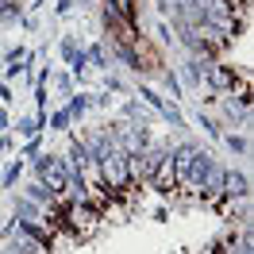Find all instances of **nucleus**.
Instances as JSON below:
<instances>
[{
  "label": "nucleus",
  "mask_w": 254,
  "mask_h": 254,
  "mask_svg": "<svg viewBox=\"0 0 254 254\" xmlns=\"http://www.w3.org/2000/svg\"><path fill=\"white\" fill-rule=\"evenodd\" d=\"M31 177H35V181H43L54 196H65V185H69V166H65L62 154L47 150V154L31 158Z\"/></svg>",
  "instance_id": "nucleus-1"
},
{
  "label": "nucleus",
  "mask_w": 254,
  "mask_h": 254,
  "mask_svg": "<svg viewBox=\"0 0 254 254\" xmlns=\"http://www.w3.org/2000/svg\"><path fill=\"white\" fill-rule=\"evenodd\" d=\"M100 227H104V208L96 204L93 196H89V200H73L65 231H69V235H77V243H85V239H93Z\"/></svg>",
  "instance_id": "nucleus-2"
},
{
  "label": "nucleus",
  "mask_w": 254,
  "mask_h": 254,
  "mask_svg": "<svg viewBox=\"0 0 254 254\" xmlns=\"http://www.w3.org/2000/svg\"><path fill=\"white\" fill-rule=\"evenodd\" d=\"M216 120L223 131H247L251 135V96H216Z\"/></svg>",
  "instance_id": "nucleus-3"
},
{
  "label": "nucleus",
  "mask_w": 254,
  "mask_h": 254,
  "mask_svg": "<svg viewBox=\"0 0 254 254\" xmlns=\"http://www.w3.org/2000/svg\"><path fill=\"white\" fill-rule=\"evenodd\" d=\"M235 200H251V174H247V166H239V170L227 166V170H223V189H220V200H216V204H235Z\"/></svg>",
  "instance_id": "nucleus-4"
},
{
  "label": "nucleus",
  "mask_w": 254,
  "mask_h": 254,
  "mask_svg": "<svg viewBox=\"0 0 254 254\" xmlns=\"http://www.w3.org/2000/svg\"><path fill=\"white\" fill-rule=\"evenodd\" d=\"M120 120H127V124H135V127H154L158 124V112L150 108V104H143L139 96H124L120 100Z\"/></svg>",
  "instance_id": "nucleus-5"
},
{
  "label": "nucleus",
  "mask_w": 254,
  "mask_h": 254,
  "mask_svg": "<svg viewBox=\"0 0 254 254\" xmlns=\"http://www.w3.org/2000/svg\"><path fill=\"white\" fill-rule=\"evenodd\" d=\"M204 65L208 62H200V58H189V54H185V58H181V62H177V81H181V89H192V93H200V81H204Z\"/></svg>",
  "instance_id": "nucleus-6"
},
{
  "label": "nucleus",
  "mask_w": 254,
  "mask_h": 254,
  "mask_svg": "<svg viewBox=\"0 0 254 254\" xmlns=\"http://www.w3.org/2000/svg\"><path fill=\"white\" fill-rule=\"evenodd\" d=\"M8 212H12V220H16V223H31V220H43V204H35V200H27L23 192H12V196H8Z\"/></svg>",
  "instance_id": "nucleus-7"
},
{
  "label": "nucleus",
  "mask_w": 254,
  "mask_h": 254,
  "mask_svg": "<svg viewBox=\"0 0 254 254\" xmlns=\"http://www.w3.org/2000/svg\"><path fill=\"white\" fill-rule=\"evenodd\" d=\"M65 166H69V170H81V174H89V170H96L93 166V154H89V150H85V143H81L77 135H69V143H65Z\"/></svg>",
  "instance_id": "nucleus-8"
},
{
  "label": "nucleus",
  "mask_w": 254,
  "mask_h": 254,
  "mask_svg": "<svg viewBox=\"0 0 254 254\" xmlns=\"http://www.w3.org/2000/svg\"><path fill=\"white\" fill-rule=\"evenodd\" d=\"M12 131H16L19 139H39V135L47 131V112H31V116L12 120Z\"/></svg>",
  "instance_id": "nucleus-9"
},
{
  "label": "nucleus",
  "mask_w": 254,
  "mask_h": 254,
  "mask_svg": "<svg viewBox=\"0 0 254 254\" xmlns=\"http://www.w3.org/2000/svg\"><path fill=\"white\" fill-rule=\"evenodd\" d=\"M85 58H89V69H96V73H108V69H116V62H112V54L104 50V43H100V39L85 47Z\"/></svg>",
  "instance_id": "nucleus-10"
},
{
  "label": "nucleus",
  "mask_w": 254,
  "mask_h": 254,
  "mask_svg": "<svg viewBox=\"0 0 254 254\" xmlns=\"http://www.w3.org/2000/svg\"><path fill=\"white\" fill-rule=\"evenodd\" d=\"M223 146H227V154H235V158H251V135L247 131H223V139H220Z\"/></svg>",
  "instance_id": "nucleus-11"
},
{
  "label": "nucleus",
  "mask_w": 254,
  "mask_h": 254,
  "mask_svg": "<svg viewBox=\"0 0 254 254\" xmlns=\"http://www.w3.org/2000/svg\"><path fill=\"white\" fill-rule=\"evenodd\" d=\"M4 247H8V251H12V254H50L47 247H43V243H39V239H31V235H23V231H16V235L8 239V243H4Z\"/></svg>",
  "instance_id": "nucleus-12"
},
{
  "label": "nucleus",
  "mask_w": 254,
  "mask_h": 254,
  "mask_svg": "<svg viewBox=\"0 0 254 254\" xmlns=\"http://www.w3.org/2000/svg\"><path fill=\"white\" fill-rule=\"evenodd\" d=\"M47 85L58 93V100H69V96L77 93V81H73V73H62V69H50Z\"/></svg>",
  "instance_id": "nucleus-13"
},
{
  "label": "nucleus",
  "mask_w": 254,
  "mask_h": 254,
  "mask_svg": "<svg viewBox=\"0 0 254 254\" xmlns=\"http://www.w3.org/2000/svg\"><path fill=\"white\" fill-rule=\"evenodd\" d=\"M192 120H196V127L204 131V135L212 139V143H220V139H223V124H220V120H216V116H212L208 108H200L196 116H192Z\"/></svg>",
  "instance_id": "nucleus-14"
},
{
  "label": "nucleus",
  "mask_w": 254,
  "mask_h": 254,
  "mask_svg": "<svg viewBox=\"0 0 254 254\" xmlns=\"http://www.w3.org/2000/svg\"><path fill=\"white\" fill-rule=\"evenodd\" d=\"M23 16V0H0V27H19Z\"/></svg>",
  "instance_id": "nucleus-15"
},
{
  "label": "nucleus",
  "mask_w": 254,
  "mask_h": 254,
  "mask_svg": "<svg viewBox=\"0 0 254 254\" xmlns=\"http://www.w3.org/2000/svg\"><path fill=\"white\" fill-rule=\"evenodd\" d=\"M27 174V162L23 158H12L8 166H4V174H0V189H12V185H19V177Z\"/></svg>",
  "instance_id": "nucleus-16"
},
{
  "label": "nucleus",
  "mask_w": 254,
  "mask_h": 254,
  "mask_svg": "<svg viewBox=\"0 0 254 254\" xmlns=\"http://www.w3.org/2000/svg\"><path fill=\"white\" fill-rule=\"evenodd\" d=\"M154 81H158L162 89H166V93L174 96V104H177V100H185V89H181V81H177V73L170 69V65H166V69H162V73H158Z\"/></svg>",
  "instance_id": "nucleus-17"
},
{
  "label": "nucleus",
  "mask_w": 254,
  "mask_h": 254,
  "mask_svg": "<svg viewBox=\"0 0 254 254\" xmlns=\"http://www.w3.org/2000/svg\"><path fill=\"white\" fill-rule=\"evenodd\" d=\"M100 85H104V93L108 96H131V85H127L124 77H120V73H100Z\"/></svg>",
  "instance_id": "nucleus-18"
},
{
  "label": "nucleus",
  "mask_w": 254,
  "mask_h": 254,
  "mask_svg": "<svg viewBox=\"0 0 254 254\" xmlns=\"http://www.w3.org/2000/svg\"><path fill=\"white\" fill-rule=\"evenodd\" d=\"M23 196H27V200H35V204H43V208H47L50 200H54V192H50L47 185H43V181H35V177L27 181V185H23Z\"/></svg>",
  "instance_id": "nucleus-19"
},
{
  "label": "nucleus",
  "mask_w": 254,
  "mask_h": 254,
  "mask_svg": "<svg viewBox=\"0 0 254 254\" xmlns=\"http://www.w3.org/2000/svg\"><path fill=\"white\" fill-rule=\"evenodd\" d=\"M89 108H93V100H89V93H73L69 100H65V112L73 116V124H77V120H85V112H89Z\"/></svg>",
  "instance_id": "nucleus-20"
},
{
  "label": "nucleus",
  "mask_w": 254,
  "mask_h": 254,
  "mask_svg": "<svg viewBox=\"0 0 254 254\" xmlns=\"http://www.w3.org/2000/svg\"><path fill=\"white\" fill-rule=\"evenodd\" d=\"M81 47H85V43H81L77 35H62V43H58V54H62V62L69 65V62H73V54H77Z\"/></svg>",
  "instance_id": "nucleus-21"
},
{
  "label": "nucleus",
  "mask_w": 254,
  "mask_h": 254,
  "mask_svg": "<svg viewBox=\"0 0 254 254\" xmlns=\"http://www.w3.org/2000/svg\"><path fill=\"white\" fill-rule=\"evenodd\" d=\"M47 127H50V131H69V127H73V116H69L65 108H58V112H50V116H47Z\"/></svg>",
  "instance_id": "nucleus-22"
},
{
  "label": "nucleus",
  "mask_w": 254,
  "mask_h": 254,
  "mask_svg": "<svg viewBox=\"0 0 254 254\" xmlns=\"http://www.w3.org/2000/svg\"><path fill=\"white\" fill-rule=\"evenodd\" d=\"M39 154H43V135H39V139H23V146H19V154L16 158H39Z\"/></svg>",
  "instance_id": "nucleus-23"
},
{
  "label": "nucleus",
  "mask_w": 254,
  "mask_h": 254,
  "mask_svg": "<svg viewBox=\"0 0 254 254\" xmlns=\"http://www.w3.org/2000/svg\"><path fill=\"white\" fill-rule=\"evenodd\" d=\"M154 35H158V47H174V31H170V23H166V19L154 23Z\"/></svg>",
  "instance_id": "nucleus-24"
},
{
  "label": "nucleus",
  "mask_w": 254,
  "mask_h": 254,
  "mask_svg": "<svg viewBox=\"0 0 254 254\" xmlns=\"http://www.w3.org/2000/svg\"><path fill=\"white\" fill-rule=\"evenodd\" d=\"M12 235H16V220H12V212H0V239L8 243Z\"/></svg>",
  "instance_id": "nucleus-25"
},
{
  "label": "nucleus",
  "mask_w": 254,
  "mask_h": 254,
  "mask_svg": "<svg viewBox=\"0 0 254 254\" xmlns=\"http://www.w3.org/2000/svg\"><path fill=\"white\" fill-rule=\"evenodd\" d=\"M47 100H50L47 96V81H35V108L47 112Z\"/></svg>",
  "instance_id": "nucleus-26"
},
{
  "label": "nucleus",
  "mask_w": 254,
  "mask_h": 254,
  "mask_svg": "<svg viewBox=\"0 0 254 254\" xmlns=\"http://www.w3.org/2000/svg\"><path fill=\"white\" fill-rule=\"evenodd\" d=\"M73 8H77V0H58L54 4V16H73Z\"/></svg>",
  "instance_id": "nucleus-27"
},
{
  "label": "nucleus",
  "mask_w": 254,
  "mask_h": 254,
  "mask_svg": "<svg viewBox=\"0 0 254 254\" xmlns=\"http://www.w3.org/2000/svg\"><path fill=\"white\" fill-rule=\"evenodd\" d=\"M12 100H16V96H12V81H0V104L8 108Z\"/></svg>",
  "instance_id": "nucleus-28"
},
{
  "label": "nucleus",
  "mask_w": 254,
  "mask_h": 254,
  "mask_svg": "<svg viewBox=\"0 0 254 254\" xmlns=\"http://www.w3.org/2000/svg\"><path fill=\"white\" fill-rule=\"evenodd\" d=\"M12 154V139H8V131H0V162Z\"/></svg>",
  "instance_id": "nucleus-29"
},
{
  "label": "nucleus",
  "mask_w": 254,
  "mask_h": 254,
  "mask_svg": "<svg viewBox=\"0 0 254 254\" xmlns=\"http://www.w3.org/2000/svg\"><path fill=\"white\" fill-rule=\"evenodd\" d=\"M0 131H12V116H8L4 104H0Z\"/></svg>",
  "instance_id": "nucleus-30"
},
{
  "label": "nucleus",
  "mask_w": 254,
  "mask_h": 254,
  "mask_svg": "<svg viewBox=\"0 0 254 254\" xmlns=\"http://www.w3.org/2000/svg\"><path fill=\"white\" fill-rule=\"evenodd\" d=\"M19 27H23V31H35V27H39V19H35V16H23V19H19Z\"/></svg>",
  "instance_id": "nucleus-31"
},
{
  "label": "nucleus",
  "mask_w": 254,
  "mask_h": 254,
  "mask_svg": "<svg viewBox=\"0 0 254 254\" xmlns=\"http://www.w3.org/2000/svg\"><path fill=\"white\" fill-rule=\"evenodd\" d=\"M166 220H170V208H166V204L154 208V223H166Z\"/></svg>",
  "instance_id": "nucleus-32"
},
{
  "label": "nucleus",
  "mask_w": 254,
  "mask_h": 254,
  "mask_svg": "<svg viewBox=\"0 0 254 254\" xmlns=\"http://www.w3.org/2000/svg\"><path fill=\"white\" fill-rule=\"evenodd\" d=\"M31 8L39 12V8H47V0H31Z\"/></svg>",
  "instance_id": "nucleus-33"
},
{
  "label": "nucleus",
  "mask_w": 254,
  "mask_h": 254,
  "mask_svg": "<svg viewBox=\"0 0 254 254\" xmlns=\"http://www.w3.org/2000/svg\"><path fill=\"white\" fill-rule=\"evenodd\" d=\"M0 69H4V62H0Z\"/></svg>",
  "instance_id": "nucleus-34"
}]
</instances>
